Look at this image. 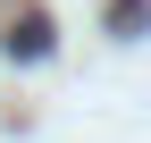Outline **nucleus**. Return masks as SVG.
<instances>
[{"label":"nucleus","mask_w":151,"mask_h":143,"mask_svg":"<svg viewBox=\"0 0 151 143\" xmlns=\"http://www.w3.org/2000/svg\"><path fill=\"white\" fill-rule=\"evenodd\" d=\"M9 51H17V59H42V51H50V25H42V17L9 25Z\"/></svg>","instance_id":"nucleus-1"}]
</instances>
